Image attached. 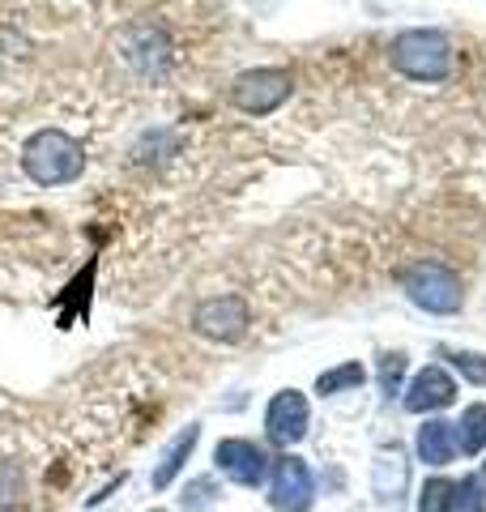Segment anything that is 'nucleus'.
<instances>
[{
    "instance_id": "obj_12",
    "label": "nucleus",
    "mask_w": 486,
    "mask_h": 512,
    "mask_svg": "<svg viewBox=\"0 0 486 512\" xmlns=\"http://www.w3.org/2000/svg\"><path fill=\"white\" fill-rule=\"evenodd\" d=\"M197 440H201V427H197V423H188L184 431H175L171 444L162 448V457H158L154 474H150L154 491H167V487L175 483V478H180V470L188 466V457H192V448H197Z\"/></svg>"
},
{
    "instance_id": "obj_11",
    "label": "nucleus",
    "mask_w": 486,
    "mask_h": 512,
    "mask_svg": "<svg viewBox=\"0 0 486 512\" xmlns=\"http://www.w3.org/2000/svg\"><path fill=\"white\" fill-rule=\"evenodd\" d=\"M414 453L423 466H435V470H444L448 461H457V431H452V423L427 419L414 436Z\"/></svg>"
},
{
    "instance_id": "obj_14",
    "label": "nucleus",
    "mask_w": 486,
    "mask_h": 512,
    "mask_svg": "<svg viewBox=\"0 0 486 512\" xmlns=\"http://www.w3.org/2000/svg\"><path fill=\"white\" fill-rule=\"evenodd\" d=\"M452 431H457V453H482L486 448V406L474 402L461 410V423H452Z\"/></svg>"
},
{
    "instance_id": "obj_19",
    "label": "nucleus",
    "mask_w": 486,
    "mask_h": 512,
    "mask_svg": "<svg viewBox=\"0 0 486 512\" xmlns=\"http://www.w3.org/2000/svg\"><path fill=\"white\" fill-rule=\"evenodd\" d=\"M452 367H457L465 380L486 384V355H474V350H457V355H452Z\"/></svg>"
},
{
    "instance_id": "obj_5",
    "label": "nucleus",
    "mask_w": 486,
    "mask_h": 512,
    "mask_svg": "<svg viewBox=\"0 0 486 512\" xmlns=\"http://www.w3.org/2000/svg\"><path fill=\"white\" fill-rule=\"evenodd\" d=\"M252 325V308L243 295H214V299H201L197 312H192V329L201 338H214V342H239Z\"/></svg>"
},
{
    "instance_id": "obj_15",
    "label": "nucleus",
    "mask_w": 486,
    "mask_h": 512,
    "mask_svg": "<svg viewBox=\"0 0 486 512\" xmlns=\"http://www.w3.org/2000/svg\"><path fill=\"white\" fill-rule=\"evenodd\" d=\"M363 380H367L363 363H337V367H329V372L316 376V393H320V397H337V393L359 389Z\"/></svg>"
},
{
    "instance_id": "obj_3",
    "label": "nucleus",
    "mask_w": 486,
    "mask_h": 512,
    "mask_svg": "<svg viewBox=\"0 0 486 512\" xmlns=\"http://www.w3.org/2000/svg\"><path fill=\"white\" fill-rule=\"evenodd\" d=\"M401 286L405 295H410L423 312H435V316H452L461 312V278L452 274V269H444L440 261H418L401 274Z\"/></svg>"
},
{
    "instance_id": "obj_9",
    "label": "nucleus",
    "mask_w": 486,
    "mask_h": 512,
    "mask_svg": "<svg viewBox=\"0 0 486 512\" xmlns=\"http://www.w3.org/2000/svg\"><path fill=\"white\" fill-rule=\"evenodd\" d=\"M401 393H405L401 406L410 410V414H435V410H444V406L457 402V380H452L440 363H431L410 384H405Z\"/></svg>"
},
{
    "instance_id": "obj_4",
    "label": "nucleus",
    "mask_w": 486,
    "mask_h": 512,
    "mask_svg": "<svg viewBox=\"0 0 486 512\" xmlns=\"http://www.w3.org/2000/svg\"><path fill=\"white\" fill-rule=\"evenodd\" d=\"M290 90H295V77L290 69H248L239 73L231 82V103L243 111V116H269V111H278Z\"/></svg>"
},
{
    "instance_id": "obj_10",
    "label": "nucleus",
    "mask_w": 486,
    "mask_h": 512,
    "mask_svg": "<svg viewBox=\"0 0 486 512\" xmlns=\"http://www.w3.org/2000/svg\"><path fill=\"white\" fill-rule=\"evenodd\" d=\"M265 436L273 444H299L307 436V397L299 389H282L265 410Z\"/></svg>"
},
{
    "instance_id": "obj_16",
    "label": "nucleus",
    "mask_w": 486,
    "mask_h": 512,
    "mask_svg": "<svg viewBox=\"0 0 486 512\" xmlns=\"http://www.w3.org/2000/svg\"><path fill=\"white\" fill-rule=\"evenodd\" d=\"M452 512H486L482 478H461V483H452Z\"/></svg>"
},
{
    "instance_id": "obj_7",
    "label": "nucleus",
    "mask_w": 486,
    "mask_h": 512,
    "mask_svg": "<svg viewBox=\"0 0 486 512\" xmlns=\"http://www.w3.org/2000/svg\"><path fill=\"white\" fill-rule=\"evenodd\" d=\"M269 504L278 512H307L316 504V474L303 457L286 453L273 466V487H269Z\"/></svg>"
},
{
    "instance_id": "obj_2",
    "label": "nucleus",
    "mask_w": 486,
    "mask_h": 512,
    "mask_svg": "<svg viewBox=\"0 0 486 512\" xmlns=\"http://www.w3.org/2000/svg\"><path fill=\"white\" fill-rule=\"evenodd\" d=\"M388 60L410 82H444L452 73V43L444 30H431V26L401 30L393 47H388Z\"/></svg>"
},
{
    "instance_id": "obj_1",
    "label": "nucleus",
    "mask_w": 486,
    "mask_h": 512,
    "mask_svg": "<svg viewBox=\"0 0 486 512\" xmlns=\"http://www.w3.org/2000/svg\"><path fill=\"white\" fill-rule=\"evenodd\" d=\"M22 171L39 188L73 184V180H81V171H86V150H81V141H73L64 128H39L22 146Z\"/></svg>"
},
{
    "instance_id": "obj_13",
    "label": "nucleus",
    "mask_w": 486,
    "mask_h": 512,
    "mask_svg": "<svg viewBox=\"0 0 486 512\" xmlns=\"http://www.w3.org/2000/svg\"><path fill=\"white\" fill-rule=\"evenodd\" d=\"M405 483H410V466H405V457L397 448H384L376 457V466H371V491H376L380 504H397Z\"/></svg>"
},
{
    "instance_id": "obj_6",
    "label": "nucleus",
    "mask_w": 486,
    "mask_h": 512,
    "mask_svg": "<svg viewBox=\"0 0 486 512\" xmlns=\"http://www.w3.org/2000/svg\"><path fill=\"white\" fill-rule=\"evenodd\" d=\"M116 47H120V60L137 77H162L167 73V64H171V43L154 22H133L120 35Z\"/></svg>"
},
{
    "instance_id": "obj_20",
    "label": "nucleus",
    "mask_w": 486,
    "mask_h": 512,
    "mask_svg": "<svg viewBox=\"0 0 486 512\" xmlns=\"http://www.w3.org/2000/svg\"><path fill=\"white\" fill-rule=\"evenodd\" d=\"M482 487H486V461H482Z\"/></svg>"
},
{
    "instance_id": "obj_17",
    "label": "nucleus",
    "mask_w": 486,
    "mask_h": 512,
    "mask_svg": "<svg viewBox=\"0 0 486 512\" xmlns=\"http://www.w3.org/2000/svg\"><path fill=\"white\" fill-rule=\"evenodd\" d=\"M418 512H452V483L448 478H431L418 491Z\"/></svg>"
},
{
    "instance_id": "obj_18",
    "label": "nucleus",
    "mask_w": 486,
    "mask_h": 512,
    "mask_svg": "<svg viewBox=\"0 0 486 512\" xmlns=\"http://www.w3.org/2000/svg\"><path fill=\"white\" fill-rule=\"evenodd\" d=\"M401 376H405V355L397 350V355H384L380 359V389L384 397L393 402V393H401Z\"/></svg>"
},
{
    "instance_id": "obj_8",
    "label": "nucleus",
    "mask_w": 486,
    "mask_h": 512,
    "mask_svg": "<svg viewBox=\"0 0 486 512\" xmlns=\"http://www.w3.org/2000/svg\"><path fill=\"white\" fill-rule=\"evenodd\" d=\"M214 466L231 478V483H239V487H261L269 478V453L256 440L226 436L214 448Z\"/></svg>"
}]
</instances>
